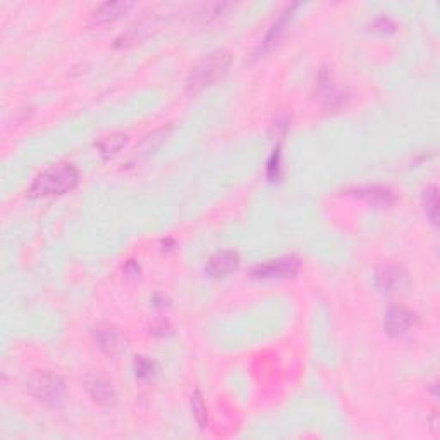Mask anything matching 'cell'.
<instances>
[{
  "instance_id": "1",
  "label": "cell",
  "mask_w": 440,
  "mask_h": 440,
  "mask_svg": "<svg viewBox=\"0 0 440 440\" xmlns=\"http://www.w3.org/2000/svg\"><path fill=\"white\" fill-rule=\"evenodd\" d=\"M79 183V171L69 162L50 165L44 172L38 174L30 188V196L45 198V196H60L72 191Z\"/></svg>"
},
{
  "instance_id": "2",
  "label": "cell",
  "mask_w": 440,
  "mask_h": 440,
  "mask_svg": "<svg viewBox=\"0 0 440 440\" xmlns=\"http://www.w3.org/2000/svg\"><path fill=\"white\" fill-rule=\"evenodd\" d=\"M231 60H233V57H231V53L226 52V50H215V52L205 56L203 59L195 65L191 75H189L188 90L196 93V91L214 84L215 81L226 75L227 69H229L231 65Z\"/></svg>"
},
{
  "instance_id": "3",
  "label": "cell",
  "mask_w": 440,
  "mask_h": 440,
  "mask_svg": "<svg viewBox=\"0 0 440 440\" xmlns=\"http://www.w3.org/2000/svg\"><path fill=\"white\" fill-rule=\"evenodd\" d=\"M26 391L30 396L47 406H59L64 399L63 378L52 372H34L26 380Z\"/></svg>"
},
{
  "instance_id": "4",
  "label": "cell",
  "mask_w": 440,
  "mask_h": 440,
  "mask_svg": "<svg viewBox=\"0 0 440 440\" xmlns=\"http://www.w3.org/2000/svg\"><path fill=\"white\" fill-rule=\"evenodd\" d=\"M299 270V260L292 254L289 257H280L276 260H268L267 264L257 265L252 270L253 279L260 280H270V279H285V277H292L298 273Z\"/></svg>"
},
{
  "instance_id": "5",
  "label": "cell",
  "mask_w": 440,
  "mask_h": 440,
  "mask_svg": "<svg viewBox=\"0 0 440 440\" xmlns=\"http://www.w3.org/2000/svg\"><path fill=\"white\" fill-rule=\"evenodd\" d=\"M416 316L413 311L403 306H392L391 310L385 313L384 329L392 337H401V335L408 334L409 330L415 327Z\"/></svg>"
},
{
  "instance_id": "6",
  "label": "cell",
  "mask_w": 440,
  "mask_h": 440,
  "mask_svg": "<svg viewBox=\"0 0 440 440\" xmlns=\"http://www.w3.org/2000/svg\"><path fill=\"white\" fill-rule=\"evenodd\" d=\"M239 264H241V258H239L236 252L224 250V252L212 254L210 260L207 261L205 272L210 277H214V279H220V277H227L233 272H236Z\"/></svg>"
},
{
  "instance_id": "7",
  "label": "cell",
  "mask_w": 440,
  "mask_h": 440,
  "mask_svg": "<svg viewBox=\"0 0 440 440\" xmlns=\"http://www.w3.org/2000/svg\"><path fill=\"white\" fill-rule=\"evenodd\" d=\"M86 389H88V392H90L91 399H93L96 404H100V406L110 408L115 404L117 396H115L114 387H112V384L107 380L105 377L95 375V373L93 375H88Z\"/></svg>"
},
{
  "instance_id": "8",
  "label": "cell",
  "mask_w": 440,
  "mask_h": 440,
  "mask_svg": "<svg viewBox=\"0 0 440 440\" xmlns=\"http://www.w3.org/2000/svg\"><path fill=\"white\" fill-rule=\"evenodd\" d=\"M134 7L133 2L129 0H117V2H103L98 4L93 11H91V21L96 25H103V22H112L119 19L124 14L129 13Z\"/></svg>"
},
{
  "instance_id": "9",
  "label": "cell",
  "mask_w": 440,
  "mask_h": 440,
  "mask_svg": "<svg viewBox=\"0 0 440 440\" xmlns=\"http://www.w3.org/2000/svg\"><path fill=\"white\" fill-rule=\"evenodd\" d=\"M95 341L100 346V349H103L105 353H117L121 349V334L110 323H102L95 329Z\"/></svg>"
},
{
  "instance_id": "10",
  "label": "cell",
  "mask_w": 440,
  "mask_h": 440,
  "mask_svg": "<svg viewBox=\"0 0 440 440\" xmlns=\"http://www.w3.org/2000/svg\"><path fill=\"white\" fill-rule=\"evenodd\" d=\"M354 196L365 200V202L373 203V205H389L394 202V193L389 188L384 186H363L351 189Z\"/></svg>"
},
{
  "instance_id": "11",
  "label": "cell",
  "mask_w": 440,
  "mask_h": 440,
  "mask_svg": "<svg viewBox=\"0 0 440 440\" xmlns=\"http://www.w3.org/2000/svg\"><path fill=\"white\" fill-rule=\"evenodd\" d=\"M296 7H298V6H296V4H292L291 7H285L284 13H280V16L277 18V21H276V22H273L272 28L268 30L267 37H265L264 44H261V50H267V48H270V47H272L273 44H276L277 40H279L280 33H283L284 30H285V25H287V21H289V19H291V16H292V11H295Z\"/></svg>"
},
{
  "instance_id": "12",
  "label": "cell",
  "mask_w": 440,
  "mask_h": 440,
  "mask_svg": "<svg viewBox=\"0 0 440 440\" xmlns=\"http://www.w3.org/2000/svg\"><path fill=\"white\" fill-rule=\"evenodd\" d=\"M127 143V134L124 133H112L109 136L102 138L96 143V148L100 150L103 157H112L121 152V148Z\"/></svg>"
},
{
  "instance_id": "13",
  "label": "cell",
  "mask_w": 440,
  "mask_h": 440,
  "mask_svg": "<svg viewBox=\"0 0 440 440\" xmlns=\"http://www.w3.org/2000/svg\"><path fill=\"white\" fill-rule=\"evenodd\" d=\"M401 270L396 267H385L377 272V285L384 291H392L401 283Z\"/></svg>"
},
{
  "instance_id": "14",
  "label": "cell",
  "mask_w": 440,
  "mask_h": 440,
  "mask_svg": "<svg viewBox=\"0 0 440 440\" xmlns=\"http://www.w3.org/2000/svg\"><path fill=\"white\" fill-rule=\"evenodd\" d=\"M423 207L427 212L428 219L434 224L439 222V193L437 188L430 186L423 191Z\"/></svg>"
},
{
  "instance_id": "15",
  "label": "cell",
  "mask_w": 440,
  "mask_h": 440,
  "mask_svg": "<svg viewBox=\"0 0 440 440\" xmlns=\"http://www.w3.org/2000/svg\"><path fill=\"white\" fill-rule=\"evenodd\" d=\"M372 32L375 33H380V34H389V33H394L396 32V25L391 21L389 18H378L375 19V21L372 22Z\"/></svg>"
},
{
  "instance_id": "16",
  "label": "cell",
  "mask_w": 440,
  "mask_h": 440,
  "mask_svg": "<svg viewBox=\"0 0 440 440\" xmlns=\"http://www.w3.org/2000/svg\"><path fill=\"white\" fill-rule=\"evenodd\" d=\"M193 411H195L196 422L202 425V428H203L205 420H207V413H205V406H203V401H202V396H200V392H196L195 397H193Z\"/></svg>"
},
{
  "instance_id": "17",
  "label": "cell",
  "mask_w": 440,
  "mask_h": 440,
  "mask_svg": "<svg viewBox=\"0 0 440 440\" xmlns=\"http://www.w3.org/2000/svg\"><path fill=\"white\" fill-rule=\"evenodd\" d=\"M134 370H136L138 377H148L150 373L153 372V363L146 360V358L140 356L134 361Z\"/></svg>"
}]
</instances>
